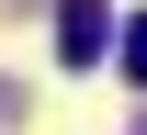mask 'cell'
<instances>
[{"label":"cell","mask_w":147,"mask_h":135,"mask_svg":"<svg viewBox=\"0 0 147 135\" xmlns=\"http://www.w3.org/2000/svg\"><path fill=\"white\" fill-rule=\"evenodd\" d=\"M125 79L147 90V23H125Z\"/></svg>","instance_id":"obj_2"},{"label":"cell","mask_w":147,"mask_h":135,"mask_svg":"<svg viewBox=\"0 0 147 135\" xmlns=\"http://www.w3.org/2000/svg\"><path fill=\"white\" fill-rule=\"evenodd\" d=\"M102 45H113V11L102 0H57V68H91Z\"/></svg>","instance_id":"obj_1"}]
</instances>
